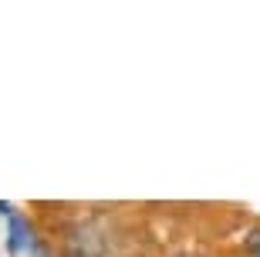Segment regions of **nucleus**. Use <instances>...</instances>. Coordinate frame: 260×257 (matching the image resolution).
Wrapping results in <instances>:
<instances>
[{"label":"nucleus","mask_w":260,"mask_h":257,"mask_svg":"<svg viewBox=\"0 0 260 257\" xmlns=\"http://www.w3.org/2000/svg\"><path fill=\"white\" fill-rule=\"evenodd\" d=\"M34 254V257H44L38 247V237H34V230H30V223L24 217H20L17 210L7 217V254L10 257H17V254Z\"/></svg>","instance_id":"1"},{"label":"nucleus","mask_w":260,"mask_h":257,"mask_svg":"<svg viewBox=\"0 0 260 257\" xmlns=\"http://www.w3.org/2000/svg\"><path fill=\"white\" fill-rule=\"evenodd\" d=\"M243 250L247 257H260V227H250L243 234Z\"/></svg>","instance_id":"2"},{"label":"nucleus","mask_w":260,"mask_h":257,"mask_svg":"<svg viewBox=\"0 0 260 257\" xmlns=\"http://www.w3.org/2000/svg\"><path fill=\"white\" fill-rule=\"evenodd\" d=\"M179 257H189V254H179Z\"/></svg>","instance_id":"4"},{"label":"nucleus","mask_w":260,"mask_h":257,"mask_svg":"<svg viewBox=\"0 0 260 257\" xmlns=\"http://www.w3.org/2000/svg\"><path fill=\"white\" fill-rule=\"evenodd\" d=\"M0 213H4V217H10V213H14V203H0Z\"/></svg>","instance_id":"3"}]
</instances>
